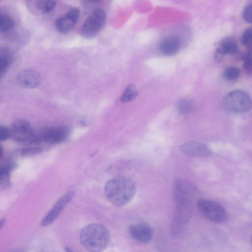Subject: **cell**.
<instances>
[{
	"instance_id": "44dd1931",
	"label": "cell",
	"mask_w": 252,
	"mask_h": 252,
	"mask_svg": "<svg viewBox=\"0 0 252 252\" xmlns=\"http://www.w3.org/2000/svg\"><path fill=\"white\" fill-rule=\"evenodd\" d=\"M176 108L180 114H187L192 110L193 104L190 100L185 98L181 99L176 103Z\"/></svg>"
},
{
	"instance_id": "f546056e",
	"label": "cell",
	"mask_w": 252,
	"mask_h": 252,
	"mask_svg": "<svg viewBox=\"0 0 252 252\" xmlns=\"http://www.w3.org/2000/svg\"><path fill=\"white\" fill-rule=\"evenodd\" d=\"M251 241H252V237H251Z\"/></svg>"
},
{
	"instance_id": "52a82bcc",
	"label": "cell",
	"mask_w": 252,
	"mask_h": 252,
	"mask_svg": "<svg viewBox=\"0 0 252 252\" xmlns=\"http://www.w3.org/2000/svg\"><path fill=\"white\" fill-rule=\"evenodd\" d=\"M106 20L105 11L100 8L95 9L86 19L80 29V33L86 38L96 35L104 25Z\"/></svg>"
},
{
	"instance_id": "f1b7e54d",
	"label": "cell",
	"mask_w": 252,
	"mask_h": 252,
	"mask_svg": "<svg viewBox=\"0 0 252 252\" xmlns=\"http://www.w3.org/2000/svg\"><path fill=\"white\" fill-rule=\"evenodd\" d=\"M24 252L22 251L19 250V251H16L15 252Z\"/></svg>"
},
{
	"instance_id": "83f0119b",
	"label": "cell",
	"mask_w": 252,
	"mask_h": 252,
	"mask_svg": "<svg viewBox=\"0 0 252 252\" xmlns=\"http://www.w3.org/2000/svg\"><path fill=\"white\" fill-rule=\"evenodd\" d=\"M66 251L67 252H72L70 249H68V248H66Z\"/></svg>"
},
{
	"instance_id": "9c48e42d",
	"label": "cell",
	"mask_w": 252,
	"mask_h": 252,
	"mask_svg": "<svg viewBox=\"0 0 252 252\" xmlns=\"http://www.w3.org/2000/svg\"><path fill=\"white\" fill-rule=\"evenodd\" d=\"M179 149L182 153L190 157H209L212 154L210 149L206 145L193 141L182 143Z\"/></svg>"
},
{
	"instance_id": "9a60e30c",
	"label": "cell",
	"mask_w": 252,
	"mask_h": 252,
	"mask_svg": "<svg viewBox=\"0 0 252 252\" xmlns=\"http://www.w3.org/2000/svg\"><path fill=\"white\" fill-rule=\"evenodd\" d=\"M181 40L176 35H170L165 37L160 43L159 48L160 52L166 56L175 54L180 49Z\"/></svg>"
},
{
	"instance_id": "8fae6325",
	"label": "cell",
	"mask_w": 252,
	"mask_h": 252,
	"mask_svg": "<svg viewBox=\"0 0 252 252\" xmlns=\"http://www.w3.org/2000/svg\"><path fill=\"white\" fill-rule=\"evenodd\" d=\"M128 233L134 240L145 244L149 243L153 236L152 228L144 223L132 224L128 228Z\"/></svg>"
},
{
	"instance_id": "7402d4cb",
	"label": "cell",
	"mask_w": 252,
	"mask_h": 252,
	"mask_svg": "<svg viewBox=\"0 0 252 252\" xmlns=\"http://www.w3.org/2000/svg\"><path fill=\"white\" fill-rule=\"evenodd\" d=\"M138 91L136 87L133 85H130L124 92L121 101L123 103H126L134 99L138 95Z\"/></svg>"
},
{
	"instance_id": "d4e9b609",
	"label": "cell",
	"mask_w": 252,
	"mask_h": 252,
	"mask_svg": "<svg viewBox=\"0 0 252 252\" xmlns=\"http://www.w3.org/2000/svg\"><path fill=\"white\" fill-rule=\"evenodd\" d=\"M42 151V149L38 147H27L21 150V155L23 156H33L41 153Z\"/></svg>"
},
{
	"instance_id": "484cf974",
	"label": "cell",
	"mask_w": 252,
	"mask_h": 252,
	"mask_svg": "<svg viewBox=\"0 0 252 252\" xmlns=\"http://www.w3.org/2000/svg\"><path fill=\"white\" fill-rule=\"evenodd\" d=\"M242 15L245 21L249 23H252V3L245 7Z\"/></svg>"
},
{
	"instance_id": "6da1fadb",
	"label": "cell",
	"mask_w": 252,
	"mask_h": 252,
	"mask_svg": "<svg viewBox=\"0 0 252 252\" xmlns=\"http://www.w3.org/2000/svg\"><path fill=\"white\" fill-rule=\"evenodd\" d=\"M135 182L131 179L118 176L109 180L104 187V193L107 199L116 206H123L128 203L136 192Z\"/></svg>"
},
{
	"instance_id": "5bb4252c",
	"label": "cell",
	"mask_w": 252,
	"mask_h": 252,
	"mask_svg": "<svg viewBox=\"0 0 252 252\" xmlns=\"http://www.w3.org/2000/svg\"><path fill=\"white\" fill-rule=\"evenodd\" d=\"M16 80L19 86L27 89H33L39 85L41 77L36 71L27 69L19 73Z\"/></svg>"
},
{
	"instance_id": "cb8c5ba5",
	"label": "cell",
	"mask_w": 252,
	"mask_h": 252,
	"mask_svg": "<svg viewBox=\"0 0 252 252\" xmlns=\"http://www.w3.org/2000/svg\"><path fill=\"white\" fill-rule=\"evenodd\" d=\"M243 66L249 74H252V49H247L243 56Z\"/></svg>"
},
{
	"instance_id": "7a4b0ae2",
	"label": "cell",
	"mask_w": 252,
	"mask_h": 252,
	"mask_svg": "<svg viewBox=\"0 0 252 252\" xmlns=\"http://www.w3.org/2000/svg\"><path fill=\"white\" fill-rule=\"evenodd\" d=\"M110 234L104 226L97 223L85 226L80 234V241L90 252H102L108 245Z\"/></svg>"
},
{
	"instance_id": "277c9868",
	"label": "cell",
	"mask_w": 252,
	"mask_h": 252,
	"mask_svg": "<svg viewBox=\"0 0 252 252\" xmlns=\"http://www.w3.org/2000/svg\"><path fill=\"white\" fill-rule=\"evenodd\" d=\"M223 104L229 112L242 113L251 108L252 101L247 93L241 90H235L226 94L223 100Z\"/></svg>"
},
{
	"instance_id": "30bf717a",
	"label": "cell",
	"mask_w": 252,
	"mask_h": 252,
	"mask_svg": "<svg viewBox=\"0 0 252 252\" xmlns=\"http://www.w3.org/2000/svg\"><path fill=\"white\" fill-rule=\"evenodd\" d=\"M74 195L73 192L70 191L60 198L42 220L41 225L46 226L53 223L72 199Z\"/></svg>"
},
{
	"instance_id": "8992f818",
	"label": "cell",
	"mask_w": 252,
	"mask_h": 252,
	"mask_svg": "<svg viewBox=\"0 0 252 252\" xmlns=\"http://www.w3.org/2000/svg\"><path fill=\"white\" fill-rule=\"evenodd\" d=\"M197 207L202 215L209 220L223 223L227 219L225 209L219 203L208 199H200L196 203Z\"/></svg>"
},
{
	"instance_id": "5b68a950",
	"label": "cell",
	"mask_w": 252,
	"mask_h": 252,
	"mask_svg": "<svg viewBox=\"0 0 252 252\" xmlns=\"http://www.w3.org/2000/svg\"><path fill=\"white\" fill-rule=\"evenodd\" d=\"M11 137L20 143H37L41 141L40 136L35 134L31 124L25 120H17L10 128Z\"/></svg>"
},
{
	"instance_id": "7c38bea8",
	"label": "cell",
	"mask_w": 252,
	"mask_h": 252,
	"mask_svg": "<svg viewBox=\"0 0 252 252\" xmlns=\"http://www.w3.org/2000/svg\"><path fill=\"white\" fill-rule=\"evenodd\" d=\"M80 15V10L73 8L64 15L57 18L55 22L57 30L61 33L69 32L77 23Z\"/></svg>"
},
{
	"instance_id": "2e32d148",
	"label": "cell",
	"mask_w": 252,
	"mask_h": 252,
	"mask_svg": "<svg viewBox=\"0 0 252 252\" xmlns=\"http://www.w3.org/2000/svg\"><path fill=\"white\" fill-rule=\"evenodd\" d=\"M16 167L15 163L11 161L6 162L0 167V186L1 189H4L10 187V172Z\"/></svg>"
},
{
	"instance_id": "603a6c76",
	"label": "cell",
	"mask_w": 252,
	"mask_h": 252,
	"mask_svg": "<svg viewBox=\"0 0 252 252\" xmlns=\"http://www.w3.org/2000/svg\"><path fill=\"white\" fill-rule=\"evenodd\" d=\"M241 42L247 49H252V27L248 28L243 32Z\"/></svg>"
},
{
	"instance_id": "ac0fdd59",
	"label": "cell",
	"mask_w": 252,
	"mask_h": 252,
	"mask_svg": "<svg viewBox=\"0 0 252 252\" xmlns=\"http://www.w3.org/2000/svg\"><path fill=\"white\" fill-rule=\"evenodd\" d=\"M15 23L12 17L5 13L0 14V31L3 33L10 32L14 27Z\"/></svg>"
},
{
	"instance_id": "4316f807",
	"label": "cell",
	"mask_w": 252,
	"mask_h": 252,
	"mask_svg": "<svg viewBox=\"0 0 252 252\" xmlns=\"http://www.w3.org/2000/svg\"><path fill=\"white\" fill-rule=\"evenodd\" d=\"M11 137V132L10 128L5 126H0V140L4 141Z\"/></svg>"
},
{
	"instance_id": "4fadbf2b",
	"label": "cell",
	"mask_w": 252,
	"mask_h": 252,
	"mask_svg": "<svg viewBox=\"0 0 252 252\" xmlns=\"http://www.w3.org/2000/svg\"><path fill=\"white\" fill-rule=\"evenodd\" d=\"M238 50V45L235 39L231 36L224 38L216 48L214 58L217 62H220L225 55H234Z\"/></svg>"
},
{
	"instance_id": "ffe728a7",
	"label": "cell",
	"mask_w": 252,
	"mask_h": 252,
	"mask_svg": "<svg viewBox=\"0 0 252 252\" xmlns=\"http://www.w3.org/2000/svg\"><path fill=\"white\" fill-rule=\"evenodd\" d=\"M240 69L234 66H230L226 67L223 71L224 79L228 82L236 80L240 76Z\"/></svg>"
},
{
	"instance_id": "ba28073f",
	"label": "cell",
	"mask_w": 252,
	"mask_h": 252,
	"mask_svg": "<svg viewBox=\"0 0 252 252\" xmlns=\"http://www.w3.org/2000/svg\"><path fill=\"white\" fill-rule=\"evenodd\" d=\"M70 129L66 126H60L48 128L40 135L41 140L50 144H58L63 142L68 136Z\"/></svg>"
},
{
	"instance_id": "e0dca14e",
	"label": "cell",
	"mask_w": 252,
	"mask_h": 252,
	"mask_svg": "<svg viewBox=\"0 0 252 252\" xmlns=\"http://www.w3.org/2000/svg\"><path fill=\"white\" fill-rule=\"evenodd\" d=\"M13 59L11 50L7 47L1 48L0 51V75L2 78L11 65Z\"/></svg>"
},
{
	"instance_id": "3957f363",
	"label": "cell",
	"mask_w": 252,
	"mask_h": 252,
	"mask_svg": "<svg viewBox=\"0 0 252 252\" xmlns=\"http://www.w3.org/2000/svg\"><path fill=\"white\" fill-rule=\"evenodd\" d=\"M195 185L187 179H178L173 186V195L178 210H189L192 197L196 194Z\"/></svg>"
},
{
	"instance_id": "d6986e66",
	"label": "cell",
	"mask_w": 252,
	"mask_h": 252,
	"mask_svg": "<svg viewBox=\"0 0 252 252\" xmlns=\"http://www.w3.org/2000/svg\"><path fill=\"white\" fill-rule=\"evenodd\" d=\"M34 6L38 12L46 14L52 11L56 7V1L54 0H35Z\"/></svg>"
}]
</instances>
